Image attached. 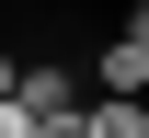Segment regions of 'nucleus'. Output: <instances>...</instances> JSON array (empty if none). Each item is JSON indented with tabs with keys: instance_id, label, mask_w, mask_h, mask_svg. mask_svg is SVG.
<instances>
[{
	"instance_id": "4",
	"label": "nucleus",
	"mask_w": 149,
	"mask_h": 138,
	"mask_svg": "<svg viewBox=\"0 0 149 138\" xmlns=\"http://www.w3.org/2000/svg\"><path fill=\"white\" fill-rule=\"evenodd\" d=\"M12 69H23V58H12V46H0V92H12Z\"/></svg>"
},
{
	"instance_id": "1",
	"label": "nucleus",
	"mask_w": 149,
	"mask_h": 138,
	"mask_svg": "<svg viewBox=\"0 0 149 138\" xmlns=\"http://www.w3.org/2000/svg\"><path fill=\"white\" fill-rule=\"evenodd\" d=\"M12 104H23L35 127H57V115H80V104H92V81L57 69V58H23V69H12Z\"/></svg>"
},
{
	"instance_id": "2",
	"label": "nucleus",
	"mask_w": 149,
	"mask_h": 138,
	"mask_svg": "<svg viewBox=\"0 0 149 138\" xmlns=\"http://www.w3.org/2000/svg\"><path fill=\"white\" fill-rule=\"evenodd\" d=\"M80 81H92V92H149V46H138V35H115V46H103Z\"/></svg>"
},
{
	"instance_id": "3",
	"label": "nucleus",
	"mask_w": 149,
	"mask_h": 138,
	"mask_svg": "<svg viewBox=\"0 0 149 138\" xmlns=\"http://www.w3.org/2000/svg\"><path fill=\"white\" fill-rule=\"evenodd\" d=\"M0 138H35V115H23V104H12V92H0Z\"/></svg>"
}]
</instances>
